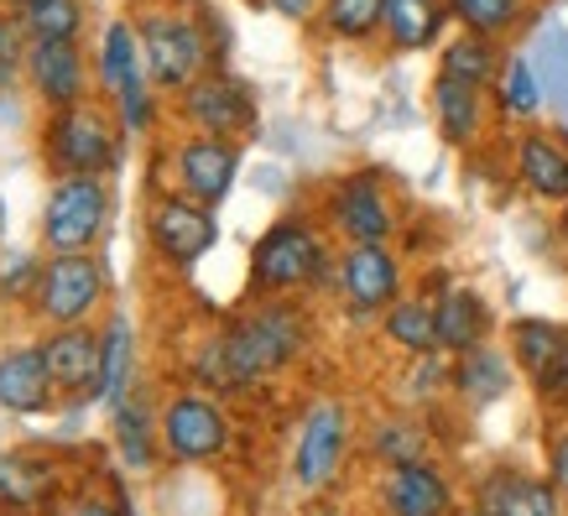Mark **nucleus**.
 I'll list each match as a JSON object with an SVG mask.
<instances>
[{
    "instance_id": "obj_1",
    "label": "nucleus",
    "mask_w": 568,
    "mask_h": 516,
    "mask_svg": "<svg viewBox=\"0 0 568 516\" xmlns=\"http://www.w3.org/2000/svg\"><path fill=\"white\" fill-rule=\"evenodd\" d=\"M313 328L308 313L293 297H261L245 313H235L224 328H214L189 361L193 386H204L209 396H241L256 392L261 381H272L276 371L308 350Z\"/></svg>"
},
{
    "instance_id": "obj_2",
    "label": "nucleus",
    "mask_w": 568,
    "mask_h": 516,
    "mask_svg": "<svg viewBox=\"0 0 568 516\" xmlns=\"http://www.w3.org/2000/svg\"><path fill=\"white\" fill-rule=\"evenodd\" d=\"M136 37L156 94H183L209 69H224V32L209 6H146L136 17Z\"/></svg>"
},
{
    "instance_id": "obj_3",
    "label": "nucleus",
    "mask_w": 568,
    "mask_h": 516,
    "mask_svg": "<svg viewBox=\"0 0 568 516\" xmlns=\"http://www.w3.org/2000/svg\"><path fill=\"white\" fill-rule=\"evenodd\" d=\"M339 245L328 241L318 214H282L251 245V287L261 297H297L334 282Z\"/></svg>"
},
{
    "instance_id": "obj_4",
    "label": "nucleus",
    "mask_w": 568,
    "mask_h": 516,
    "mask_svg": "<svg viewBox=\"0 0 568 516\" xmlns=\"http://www.w3.org/2000/svg\"><path fill=\"white\" fill-rule=\"evenodd\" d=\"M318 220L339 245H392L402 230V204L381 168H355L324 189Z\"/></svg>"
},
{
    "instance_id": "obj_5",
    "label": "nucleus",
    "mask_w": 568,
    "mask_h": 516,
    "mask_svg": "<svg viewBox=\"0 0 568 516\" xmlns=\"http://www.w3.org/2000/svg\"><path fill=\"white\" fill-rule=\"evenodd\" d=\"M42 152L58 168V178H104L121 156V121L104 104L84 100L69 110H48Z\"/></svg>"
},
{
    "instance_id": "obj_6",
    "label": "nucleus",
    "mask_w": 568,
    "mask_h": 516,
    "mask_svg": "<svg viewBox=\"0 0 568 516\" xmlns=\"http://www.w3.org/2000/svg\"><path fill=\"white\" fill-rule=\"evenodd\" d=\"M349 444H355V413L339 396L313 402L308 413L297 417V438H293V485L303 496H324L328 485L345 475Z\"/></svg>"
},
{
    "instance_id": "obj_7",
    "label": "nucleus",
    "mask_w": 568,
    "mask_h": 516,
    "mask_svg": "<svg viewBox=\"0 0 568 516\" xmlns=\"http://www.w3.org/2000/svg\"><path fill=\"white\" fill-rule=\"evenodd\" d=\"M328 287L355 324H376L407 293V266L396 256V245H339Z\"/></svg>"
},
{
    "instance_id": "obj_8",
    "label": "nucleus",
    "mask_w": 568,
    "mask_h": 516,
    "mask_svg": "<svg viewBox=\"0 0 568 516\" xmlns=\"http://www.w3.org/2000/svg\"><path fill=\"white\" fill-rule=\"evenodd\" d=\"M156 428H162V454L173 465H214L235 444V423L220 396L209 392H173L156 413Z\"/></svg>"
},
{
    "instance_id": "obj_9",
    "label": "nucleus",
    "mask_w": 568,
    "mask_h": 516,
    "mask_svg": "<svg viewBox=\"0 0 568 516\" xmlns=\"http://www.w3.org/2000/svg\"><path fill=\"white\" fill-rule=\"evenodd\" d=\"M110 224V189L104 178H58L42 204V245L48 256H94Z\"/></svg>"
},
{
    "instance_id": "obj_10",
    "label": "nucleus",
    "mask_w": 568,
    "mask_h": 516,
    "mask_svg": "<svg viewBox=\"0 0 568 516\" xmlns=\"http://www.w3.org/2000/svg\"><path fill=\"white\" fill-rule=\"evenodd\" d=\"M178 121L189 125L193 136H224V141H245L261 125V104L256 89L235 79L230 69H209L204 79H193L178 94Z\"/></svg>"
},
{
    "instance_id": "obj_11",
    "label": "nucleus",
    "mask_w": 568,
    "mask_h": 516,
    "mask_svg": "<svg viewBox=\"0 0 568 516\" xmlns=\"http://www.w3.org/2000/svg\"><path fill=\"white\" fill-rule=\"evenodd\" d=\"M146 241H152L156 261L189 272V266H199L220 245V220H214L209 204L168 189V193H156L152 209H146Z\"/></svg>"
},
{
    "instance_id": "obj_12",
    "label": "nucleus",
    "mask_w": 568,
    "mask_h": 516,
    "mask_svg": "<svg viewBox=\"0 0 568 516\" xmlns=\"http://www.w3.org/2000/svg\"><path fill=\"white\" fill-rule=\"evenodd\" d=\"M100 303H104V266L94 256H48L42 261L32 313L48 328L89 324Z\"/></svg>"
},
{
    "instance_id": "obj_13",
    "label": "nucleus",
    "mask_w": 568,
    "mask_h": 516,
    "mask_svg": "<svg viewBox=\"0 0 568 516\" xmlns=\"http://www.w3.org/2000/svg\"><path fill=\"white\" fill-rule=\"evenodd\" d=\"M241 141H224V136H183L173 141L168 152V189L183 193V199H199V204L220 209L241 178Z\"/></svg>"
},
{
    "instance_id": "obj_14",
    "label": "nucleus",
    "mask_w": 568,
    "mask_h": 516,
    "mask_svg": "<svg viewBox=\"0 0 568 516\" xmlns=\"http://www.w3.org/2000/svg\"><path fill=\"white\" fill-rule=\"evenodd\" d=\"M506 350L527 381L548 402H564L568 407V324H552V318H511L506 328Z\"/></svg>"
},
{
    "instance_id": "obj_15",
    "label": "nucleus",
    "mask_w": 568,
    "mask_h": 516,
    "mask_svg": "<svg viewBox=\"0 0 568 516\" xmlns=\"http://www.w3.org/2000/svg\"><path fill=\"white\" fill-rule=\"evenodd\" d=\"M511 178H517V189L527 199L564 209L568 204V141L542 131V125H521V136L511 141Z\"/></svg>"
},
{
    "instance_id": "obj_16",
    "label": "nucleus",
    "mask_w": 568,
    "mask_h": 516,
    "mask_svg": "<svg viewBox=\"0 0 568 516\" xmlns=\"http://www.w3.org/2000/svg\"><path fill=\"white\" fill-rule=\"evenodd\" d=\"M428 110H433V125H438V136L444 146L454 152H475L490 131V89H475L465 79H448V73H433L428 84Z\"/></svg>"
},
{
    "instance_id": "obj_17",
    "label": "nucleus",
    "mask_w": 568,
    "mask_h": 516,
    "mask_svg": "<svg viewBox=\"0 0 568 516\" xmlns=\"http://www.w3.org/2000/svg\"><path fill=\"white\" fill-rule=\"evenodd\" d=\"M42 361L58 386V396H79V402H100V334L89 324L48 328L42 334Z\"/></svg>"
},
{
    "instance_id": "obj_18",
    "label": "nucleus",
    "mask_w": 568,
    "mask_h": 516,
    "mask_svg": "<svg viewBox=\"0 0 568 516\" xmlns=\"http://www.w3.org/2000/svg\"><path fill=\"white\" fill-rule=\"evenodd\" d=\"M490 516H564V496L548 475H532V469H517V465H496L485 469L475 480V500Z\"/></svg>"
},
{
    "instance_id": "obj_19",
    "label": "nucleus",
    "mask_w": 568,
    "mask_h": 516,
    "mask_svg": "<svg viewBox=\"0 0 568 516\" xmlns=\"http://www.w3.org/2000/svg\"><path fill=\"white\" fill-rule=\"evenodd\" d=\"M27 84L48 110L89 100V63L79 42H27Z\"/></svg>"
},
{
    "instance_id": "obj_20",
    "label": "nucleus",
    "mask_w": 568,
    "mask_h": 516,
    "mask_svg": "<svg viewBox=\"0 0 568 516\" xmlns=\"http://www.w3.org/2000/svg\"><path fill=\"white\" fill-rule=\"evenodd\" d=\"M381 516H459L444 465L417 459V465L386 469L381 475Z\"/></svg>"
},
{
    "instance_id": "obj_21",
    "label": "nucleus",
    "mask_w": 568,
    "mask_h": 516,
    "mask_svg": "<svg viewBox=\"0 0 568 516\" xmlns=\"http://www.w3.org/2000/svg\"><path fill=\"white\" fill-rule=\"evenodd\" d=\"M0 407L17 417H42L58 407V386L48 376V361H42V344H11L0 350Z\"/></svg>"
},
{
    "instance_id": "obj_22",
    "label": "nucleus",
    "mask_w": 568,
    "mask_h": 516,
    "mask_svg": "<svg viewBox=\"0 0 568 516\" xmlns=\"http://www.w3.org/2000/svg\"><path fill=\"white\" fill-rule=\"evenodd\" d=\"M433 303H438V350H444L448 361H454V355H469L475 344H490L496 313H490V297H485L480 287L448 282Z\"/></svg>"
},
{
    "instance_id": "obj_23",
    "label": "nucleus",
    "mask_w": 568,
    "mask_h": 516,
    "mask_svg": "<svg viewBox=\"0 0 568 516\" xmlns=\"http://www.w3.org/2000/svg\"><path fill=\"white\" fill-rule=\"evenodd\" d=\"M511 386H517V361H511V350H500V344H475L469 355H454V386H448V392L459 396L469 413H485V407L506 402Z\"/></svg>"
},
{
    "instance_id": "obj_24",
    "label": "nucleus",
    "mask_w": 568,
    "mask_h": 516,
    "mask_svg": "<svg viewBox=\"0 0 568 516\" xmlns=\"http://www.w3.org/2000/svg\"><path fill=\"white\" fill-rule=\"evenodd\" d=\"M448 21V0H386L381 11V42L392 52H433L444 48Z\"/></svg>"
},
{
    "instance_id": "obj_25",
    "label": "nucleus",
    "mask_w": 568,
    "mask_h": 516,
    "mask_svg": "<svg viewBox=\"0 0 568 516\" xmlns=\"http://www.w3.org/2000/svg\"><path fill=\"white\" fill-rule=\"evenodd\" d=\"M376 324H381V340L392 344L402 361L438 350V303H433L423 287H417V293H402Z\"/></svg>"
},
{
    "instance_id": "obj_26",
    "label": "nucleus",
    "mask_w": 568,
    "mask_h": 516,
    "mask_svg": "<svg viewBox=\"0 0 568 516\" xmlns=\"http://www.w3.org/2000/svg\"><path fill=\"white\" fill-rule=\"evenodd\" d=\"M94 79H100L104 100H121L131 84L146 79V58H141V37H136V21H104L100 32V63H94Z\"/></svg>"
},
{
    "instance_id": "obj_27",
    "label": "nucleus",
    "mask_w": 568,
    "mask_h": 516,
    "mask_svg": "<svg viewBox=\"0 0 568 516\" xmlns=\"http://www.w3.org/2000/svg\"><path fill=\"white\" fill-rule=\"evenodd\" d=\"M131 371H136V324L131 313H110L100 328V402L110 413L131 396Z\"/></svg>"
},
{
    "instance_id": "obj_28",
    "label": "nucleus",
    "mask_w": 568,
    "mask_h": 516,
    "mask_svg": "<svg viewBox=\"0 0 568 516\" xmlns=\"http://www.w3.org/2000/svg\"><path fill=\"white\" fill-rule=\"evenodd\" d=\"M490 104H496L500 121H511V125H532L542 115V79H537L527 52H506L500 79L490 89Z\"/></svg>"
},
{
    "instance_id": "obj_29",
    "label": "nucleus",
    "mask_w": 568,
    "mask_h": 516,
    "mask_svg": "<svg viewBox=\"0 0 568 516\" xmlns=\"http://www.w3.org/2000/svg\"><path fill=\"white\" fill-rule=\"evenodd\" d=\"M500 63H506V48L490 42V37H475V32H454V37H444V48H438V73L465 79V84H475V89H496Z\"/></svg>"
},
{
    "instance_id": "obj_30",
    "label": "nucleus",
    "mask_w": 568,
    "mask_h": 516,
    "mask_svg": "<svg viewBox=\"0 0 568 516\" xmlns=\"http://www.w3.org/2000/svg\"><path fill=\"white\" fill-rule=\"evenodd\" d=\"M115 448H121L125 469H152L162 454V428H156L146 396H125L115 407Z\"/></svg>"
},
{
    "instance_id": "obj_31",
    "label": "nucleus",
    "mask_w": 568,
    "mask_h": 516,
    "mask_svg": "<svg viewBox=\"0 0 568 516\" xmlns=\"http://www.w3.org/2000/svg\"><path fill=\"white\" fill-rule=\"evenodd\" d=\"M527 11H532V0H448V21H454L459 32L490 37V42L517 37Z\"/></svg>"
},
{
    "instance_id": "obj_32",
    "label": "nucleus",
    "mask_w": 568,
    "mask_h": 516,
    "mask_svg": "<svg viewBox=\"0 0 568 516\" xmlns=\"http://www.w3.org/2000/svg\"><path fill=\"white\" fill-rule=\"evenodd\" d=\"M17 27L27 32V42H79L84 0H27L17 6Z\"/></svg>"
},
{
    "instance_id": "obj_33",
    "label": "nucleus",
    "mask_w": 568,
    "mask_h": 516,
    "mask_svg": "<svg viewBox=\"0 0 568 516\" xmlns=\"http://www.w3.org/2000/svg\"><path fill=\"white\" fill-rule=\"evenodd\" d=\"M371 454L381 459V469L433 459L428 428H423V423H413V417H376V423H371Z\"/></svg>"
},
{
    "instance_id": "obj_34",
    "label": "nucleus",
    "mask_w": 568,
    "mask_h": 516,
    "mask_svg": "<svg viewBox=\"0 0 568 516\" xmlns=\"http://www.w3.org/2000/svg\"><path fill=\"white\" fill-rule=\"evenodd\" d=\"M386 0H318V27L334 42H376Z\"/></svg>"
},
{
    "instance_id": "obj_35",
    "label": "nucleus",
    "mask_w": 568,
    "mask_h": 516,
    "mask_svg": "<svg viewBox=\"0 0 568 516\" xmlns=\"http://www.w3.org/2000/svg\"><path fill=\"white\" fill-rule=\"evenodd\" d=\"M52 490V465H37L27 454H0V496L17 512H37Z\"/></svg>"
},
{
    "instance_id": "obj_36",
    "label": "nucleus",
    "mask_w": 568,
    "mask_h": 516,
    "mask_svg": "<svg viewBox=\"0 0 568 516\" xmlns=\"http://www.w3.org/2000/svg\"><path fill=\"white\" fill-rule=\"evenodd\" d=\"M402 381H407V402H438L454 386V361H448L444 350L413 355V361L402 365Z\"/></svg>"
},
{
    "instance_id": "obj_37",
    "label": "nucleus",
    "mask_w": 568,
    "mask_h": 516,
    "mask_svg": "<svg viewBox=\"0 0 568 516\" xmlns=\"http://www.w3.org/2000/svg\"><path fill=\"white\" fill-rule=\"evenodd\" d=\"M152 79H141V84H131L121 94V100H110V110H115V121H121V131H131V136H146L152 131V115H156V104H152Z\"/></svg>"
},
{
    "instance_id": "obj_38",
    "label": "nucleus",
    "mask_w": 568,
    "mask_h": 516,
    "mask_svg": "<svg viewBox=\"0 0 568 516\" xmlns=\"http://www.w3.org/2000/svg\"><path fill=\"white\" fill-rule=\"evenodd\" d=\"M37 276H42V261L17 251L11 261H0V303L11 297V303H32L37 293Z\"/></svg>"
},
{
    "instance_id": "obj_39",
    "label": "nucleus",
    "mask_w": 568,
    "mask_h": 516,
    "mask_svg": "<svg viewBox=\"0 0 568 516\" xmlns=\"http://www.w3.org/2000/svg\"><path fill=\"white\" fill-rule=\"evenodd\" d=\"M17 73H27V32L11 17V21H0V89L17 84Z\"/></svg>"
},
{
    "instance_id": "obj_40",
    "label": "nucleus",
    "mask_w": 568,
    "mask_h": 516,
    "mask_svg": "<svg viewBox=\"0 0 568 516\" xmlns=\"http://www.w3.org/2000/svg\"><path fill=\"white\" fill-rule=\"evenodd\" d=\"M548 480L558 485V496H568V428L548 433Z\"/></svg>"
},
{
    "instance_id": "obj_41",
    "label": "nucleus",
    "mask_w": 568,
    "mask_h": 516,
    "mask_svg": "<svg viewBox=\"0 0 568 516\" xmlns=\"http://www.w3.org/2000/svg\"><path fill=\"white\" fill-rule=\"evenodd\" d=\"M58 516H131V512H121V506H110V500H100V496H73Z\"/></svg>"
},
{
    "instance_id": "obj_42",
    "label": "nucleus",
    "mask_w": 568,
    "mask_h": 516,
    "mask_svg": "<svg viewBox=\"0 0 568 516\" xmlns=\"http://www.w3.org/2000/svg\"><path fill=\"white\" fill-rule=\"evenodd\" d=\"M261 6L287 21H318V0H261Z\"/></svg>"
},
{
    "instance_id": "obj_43",
    "label": "nucleus",
    "mask_w": 568,
    "mask_h": 516,
    "mask_svg": "<svg viewBox=\"0 0 568 516\" xmlns=\"http://www.w3.org/2000/svg\"><path fill=\"white\" fill-rule=\"evenodd\" d=\"M552 230H558V245H564V251H568V204L558 209V224H552Z\"/></svg>"
},
{
    "instance_id": "obj_44",
    "label": "nucleus",
    "mask_w": 568,
    "mask_h": 516,
    "mask_svg": "<svg viewBox=\"0 0 568 516\" xmlns=\"http://www.w3.org/2000/svg\"><path fill=\"white\" fill-rule=\"evenodd\" d=\"M308 516H345L339 506H318V512H308Z\"/></svg>"
},
{
    "instance_id": "obj_45",
    "label": "nucleus",
    "mask_w": 568,
    "mask_h": 516,
    "mask_svg": "<svg viewBox=\"0 0 568 516\" xmlns=\"http://www.w3.org/2000/svg\"><path fill=\"white\" fill-rule=\"evenodd\" d=\"M0 241H6V199H0Z\"/></svg>"
},
{
    "instance_id": "obj_46",
    "label": "nucleus",
    "mask_w": 568,
    "mask_h": 516,
    "mask_svg": "<svg viewBox=\"0 0 568 516\" xmlns=\"http://www.w3.org/2000/svg\"><path fill=\"white\" fill-rule=\"evenodd\" d=\"M459 516H490V512H480V506H469V512H459Z\"/></svg>"
},
{
    "instance_id": "obj_47",
    "label": "nucleus",
    "mask_w": 568,
    "mask_h": 516,
    "mask_svg": "<svg viewBox=\"0 0 568 516\" xmlns=\"http://www.w3.org/2000/svg\"><path fill=\"white\" fill-rule=\"evenodd\" d=\"M6 6H11V11H17V6H27V0H6Z\"/></svg>"
}]
</instances>
